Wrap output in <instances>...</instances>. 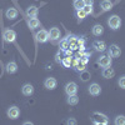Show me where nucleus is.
Segmentation results:
<instances>
[{
  "instance_id": "c85d7f7f",
  "label": "nucleus",
  "mask_w": 125,
  "mask_h": 125,
  "mask_svg": "<svg viewBox=\"0 0 125 125\" xmlns=\"http://www.w3.org/2000/svg\"><path fill=\"white\" fill-rule=\"evenodd\" d=\"M83 10L85 11V14H86V15H89V14H91V13H93V6H91V5H85L84 8H83Z\"/></svg>"
},
{
  "instance_id": "a878e982",
  "label": "nucleus",
  "mask_w": 125,
  "mask_h": 125,
  "mask_svg": "<svg viewBox=\"0 0 125 125\" xmlns=\"http://www.w3.org/2000/svg\"><path fill=\"white\" fill-rule=\"evenodd\" d=\"M66 49H69V43H68V38L62 39V40L60 41V50L65 51Z\"/></svg>"
},
{
  "instance_id": "1a4fd4ad",
  "label": "nucleus",
  "mask_w": 125,
  "mask_h": 125,
  "mask_svg": "<svg viewBox=\"0 0 125 125\" xmlns=\"http://www.w3.org/2000/svg\"><path fill=\"white\" fill-rule=\"evenodd\" d=\"M49 39L53 41V43L58 41L60 39V30L58 28H51L50 31H49Z\"/></svg>"
},
{
  "instance_id": "6e6552de",
  "label": "nucleus",
  "mask_w": 125,
  "mask_h": 125,
  "mask_svg": "<svg viewBox=\"0 0 125 125\" xmlns=\"http://www.w3.org/2000/svg\"><path fill=\"white\" fill-rule=\"evenodd\" d=\"M98 64L101 66V68H108V66H111V58L109 55H103L98 59Z\"/></svg>"
},
{
  "instance_id": "4be33fe9",
  "label": "nucleus",
  "mask_w": 125,
  "mask_h": 125,
  "mask_svg": "<svg viewBox=\"0 0 125 125\" xmlns=\"http://www.w3.org/2000/svg\"><path fill=\"white\" fill-rule=\"evenodd\" d=\"M68 104L69 105H76V104L79 103V98L76 96V94L75 95H68Z\"/></svg>"
},
{
  "instance_id": "7ed1b4c3",
  "label": "nucleus",
  "mask_w": 125,
  "mask_h": 125,
  "mask_svg": "<svg viewBox=\"0 0 125 125\" xmlns=\"http://www.w3.org/2000/svg\"><path fill=\"white\" fill-rule=\"evenodd\" d=\"M108 24H109L110 29L116 30V29H119V28H120V25H121V19H120L118 15H113V16H110V18H109Z\"/></svg>"
},
{
  "instance_id": "5701e85b",
  "label": "nucleus",
  "mask_w": 125,
  "mask_h": 125,
  "mask_svg": "<svg viewBox=\"0 0 125 125\" xmlns=\"http://www.w3.org/2000/svg\"><path fill=\"white\" fill-rule=\"evenodd\" d=\"M90 71H88V70H83V71H80V79H81V81H84V83H86L89 79H90Z\"/></svg>"
},
{
  "instance_id": "aec40b11",
  "label": "nucleus",
  "mask_w": 125,
  "mask_h": 125,
  "mask_svg": "<svg viewBox=\"0 0 125 125\" xmlns=\"http://www.w3.org/2000/svg\"><path fill=\"white\" fill-rule=\"evenodd\" d=\"M28 25H29V28H30L31 30H34V29H36V28L40 25V23H39L38 18H30V19H29Z\"/></svg>"
},
{
  "instance_id": "b1692460",
  "label": "nucleus",
  "mask_w": 125,
  "mask_h": 125,
  "mask_svg": "<svg viewBox=\"0 0 125 125\" xmlns=\"http://www.w3.org/2000/svg\"><path fill=\"white\" fill-rule=\"evenodd\" d=\"M71 60H73V59H71V55H70V56L68 55L66 58L61 59V64L64 65L65 68H71Z\"/></svg>"
},
{
  "instance_id": "dca6fc26",
  "label": "nucleus",
  "mask_w": 125,
  "mask_h": 125,
  "mask_svg": "<svg viewBox=\"0 0 125 125\" xmlns=\"http://www.w3.org/2000/svg\"><path fill=\"white\" fill-rule=\"evenodd\" d=\"M18 70V64L15 61H10L6 64V73L8 74H14V73H16Z\"/></svg>"
},
{
  "instance_id": "f8f14e48",
  "label": "nucleus",
  "mask_w": 125,
  "mask_h": 125,
  "mask_svg": "<svg viewBox=\"0 0 125 125\" xmlns=\"http://www.w3.org/2000/svg\"><path fill=\"white\" fill-rule=\"evenodd\" d=\"M89 93H90V95L93 96H98L100 95V93H101V88L99 84H96V83H94V84H91L89 86Z\"/></svg>"
},
{
  "instance_id": "ddd939ff",
  "label": "nucleus",
  "mask_w": 125,
  "mask_h": 125,
  "mask_svg": "<svg viewBox=\"0 0 125 125\" xmlns=\"http://www.w3.org/2000/svg\"><path fill=\"white\" fill-rule=\"evenodd\" d=\"M19 115H20V110L18 106H11L8 109V116L10 119H18Z\"/></svg>"
},
{
  "instance_id": "2eb2a0df",
  "label": "nucleus",
  "mask_w": 125,
  "mask_h": 125,
  "mask_svg": "<svg viewBox=\"0 0 125 125\" xmlns=\"http://www.w3.org/2000/svg\"><path fill=\"white\" fill-rule=\"evenodd\" d=\"M21 91L25 96H30V95H33V93H34V86L31 84H25V85H23Z\"/></svg>"
},
{
  "instance_id": "412c9836",
  "label": "nucleus",
  "mask_w": 125,
  "mask_h": 125,
  "mask_svg": "<svg viewBox=\"0 0 125 125\" xmlns=\"http://www.w3.org/2000/svg\"><path fill=\"white\" fill-rule=\"evenodd\" d=\"M104 33V28L101 26V25H94L93 26V34L95 35V36H100L101 34Z\"/></svg>"
},
{
  "instance_id": "423d86ee",
  "label": "nucleus",
  "mask_w": 125,
  "mask_h": 125,
  "mask_svg": "<svg viewBox=\"0 0 125 125\" xmlns=\"http://www.w3.org/2000/svg\"><path fill=\"white\" fill-rule=\"evenodd\" d=\"M65 93L68 94V95H75V94L78 93V85H76V83H74V81L68 83V84L65 85Z\"/></svg>"
},
{
  "instance_id": "c756f323",
  "label": "nucleus",
  "mask_w": 125,
  "mask_h": 125,
  "mask_svg": "<svg viewBox=\"0 0 125 125\" xmlns=\"http://www.w3.org/2000/svg\"><path fill=\"white\" fill-rule=\"evenodd\" d=\"M119 86H120L121 89H125V75L119 79Z\"/></svg>"
},
{
  "instance_id": "f03ea898",
  "label": "nucleus",
  "mask_w": 125,
  "mask_h": 125,
  "mask_svg": "<svg viewBox=\"0 0 125 125\" xmlns=\"http://www.w3.org/2000/svg\"><path fill=\"white\" fill-rule=\"evenodd\" d=\"M3 38L6 43H14L15 39H16V33L11 29H5L3 31Z\"/></svg>"
},
{
  "instance_id": "9b49d317",
  "label": "nucleus",
  "mask_w": 125,
  "mask_h": 125,
  "mask_svg": "<svg viewBox=\"0 0 125 125\" xmlns=\"http://www.w3.org/2000/svg\"><path fill=\"white\" fill-rule=\"evenodd\" d=\"M93 48L95 49L96 51H99V53H103V51H105V49H106V44H105V41L95 40L93 43Z\"/></svg>"
},
{
  "instance_id": "9d476101",
  "label": "nucleus",
  "mask_w": 125,
  "mask_h": 125,
  "mask_svg": "<svg viewBox=\"0 0 125 125\" xmlns=\"http://www.w3.org/2000/svg\"><path fill=\"white\" fill-rule=\"evenodd\" d=\"M44 85L49 90H54L56 88V85H58V81H56L55 78H46L45 81H44Z\"/></svg>"
},
{
  "instance_id": "39448f33",
  "label": "nucleus",
  "mask_w": 125,
  "mask_h": 125,
  "mask_svg": "<svg viewBox=\"0 0 125 125\" xmlns=\"http://www.w3.org/2000/svg\"><path fill=\"white\" fill-rule=\"evenodd\" d=\"M68 43H69V49L70 50H79L80 44H79V38L78 36H69Z\"/></svg>"
},
{
  "instance_id": "0eeeda50",
  "label": "nucleus",
  "mask_w": 125,
  "mask_h": 125,
  "mask_svg": "<svg viewBox=\"0 0 125 125\" xmlns=\"http://www.w3.org/2000/svg\"><path fill=\"white\" fill-rule=\"evenodd\" d=\"M108 54H109L110 58H118L121 54V50H120V48L116 44H113V45H110V48L108 50Z\"/></svg>"
},
{
  "instance_id": "393cba45",
  "label": "nucleus",
  "mask_w": 125,
  "mask_h": 125,
  "mask_svg": "<svg viewBox=\"0 0 125 125\" xmlns=\"http://www.w3.org/2000/svg\"><path fill=\"white\" fill-rule=\"evenodd\" d=\"M85 6V3H84V0H74V8L76 10H80Z\"/></svg>"
},
{
  "instance_id": "4468645a",
  "label": "nucleus",
  "mask_w": 125,
  "mask_h": 125,
  "mask_svg": "<svg viewBox=\"0 0 125 125\" xmlns=\"http://www.w3.org/2000/svg\"><path fill=\"white\" fill-rule=\"evenodd\" d=\"M101 74L105 79H111V78H114V75H115V70H114L111 66H108V68H104Z\"/></svg>"
},
{
  "instance_id": "6ab92c4d",
  "label": "nucleus",
  "mask_w": 125,
  "mask_h": 125,
  "mask_svg": "<svg viewBox=\"0 0 125 125\" xmlns=\"http://www.w3.org/2000/svg\"><path fill=\"white\" fill-rule=\"evenodd\" d=\"M18 16V10L14 9V8H10L6 10V18L10 19V20H14L15 18Z\"/></svg>"
},
{
  "instance_id": "bb28decb",
  "label": "nucleus",
  "mask_w": 125,
  "mask_h": 125,
  "mask_svg": "<svg viewBox=\"0 0 125 125\" xmlns=\"http://www.w3.org/2000/svg\"><path fill=\"white\" fill-rule=\"evenodd\" d=\"M114 123H115L116 125H125V116L124 115H118L115 118V120H114Z\"/></svg>"
},
{
  "instance_id": "f3484780",
  "label": "nucleus",
  "mask_w": 125,
  "mask_h": 125,
  "mask_svg": "<svg viewBox=\"0 0 125 125\" xmlns=\"http://www.w3.org/2000/svg\"><path fill=\"white\" fill-rule=\"evenodd\" d=\"M38 13H39V10H38V8L36 6H29L28 9H26V15L29 16V18H36V15H38Z\"/></svg>"
},
{
  "instance_id": "20e7f679",
  "label": "nucleus",
  "mask_w": 125,
  "mask_h": 125,
  "mask_svg": "<svg viewBox=\"0 0 125 125\" xmlns=\"http://www.w3.org/2000/svg\"><path fill=\"white\" fill-rule=\"evenodd\" d=\"M35 38H36L38 43L44 44V43H46V41L49 40V31H46V30H44V29L40 30V31H38V33H36Z\"/></svg>"
},
{
  "instance_id": "cd10ccee",
  "label": "nucleus",
  "mask_w": 125,
  "mask_h": 125,
  "mask_svg": "<svg viewBox=\"0 0 125 125\" xmlns=\"http://www.w3.org/2000/svg\"><path fill=\"white\" fill-rule=\"evenodd\" d=\"M85 16H86V14H85V11H84L83 9L76 10V18H78L79 20H84V19H85Z\"/></svg>"
},
{
  "instance_id": "7c9ffc66",
  "label": "nucleus",
  "mask_w": 125,
  "mask_h": 125,
  "mask_svg": "<svg viewBox=\"0 0 125 125\" xmlns=\"http://www.w3.org/2000/svg\"><path fill=\"white\" fill-rule=\"evenodd\" d=\"M55 61L58 62V64H60V62H61V58H60V53H58V54H56V56H55Z\"/></svg>"
},
{
  "instance_id": "f257e3e1",
  "label": "nucleus",
  "mask_w": 125,
  "mask_h": 125,
  "mask_svg": "<svg viewBox=\"0 0 125 125\" xmlns=\"http://www.w3.org/2000/svg\"><path fill=\"white\" fill-rule=\"evenodd\" d=\"M91 121H93V124H96V125H106L109 123V119L105 114L95 111L91 115Z\"/></svg>"
},
{
  "instance_id": "a211bd4d",
  "label": "nucleus",
  "mask_w": 125,
  "mask_h": 125,
  "mask_svg": "<svg viewBox=\"0 0 125 125\" xmlns=\"http://www.w3.org/2000/svg\"><path fill=\"white\" fill-rule=\"evenodd\" d=\"M100 8L103 9V11H109L113 8V1H110V0H103L100 3Z\"/></svg>"
},
{
  "instance_id": "2f4dec72",
  "label": "nucleus",
  "mask_w": 125,
  "mask_h": 125,
  "mask_svg": "<svg viewBox=\"0 0 125 125\" xmlns=\"http://www.w3.org/2000/svg\"><path fill=\"white\" fill-rule=\"evenodd\" d=\"M84 3H85V5H91V6H93L94 0H84Z\"/></svg>"
},
{
  "instance_id": "473e14b6",
  "label": "nucleus",
  "mask_w": 125,
  "mask_h": 125,
  "mask_svg": "<svg viewBox=\"0 0 125 125\" xmlns=\"http://www.w3.org/2000/svg\"><path fill=\"white\" fill-rule=\"evenodd\" d=\"M68 124H76V120H74V119H69V120H68Z\"/></svg>"
}]
</instances>
